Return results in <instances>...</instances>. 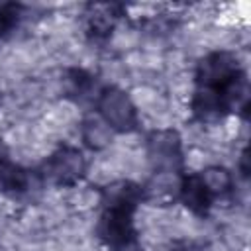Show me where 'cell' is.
<instances>
[{"instance_id":"cell-1","label":"cell","mask_w":251,"mask_h":251,"mask_svg":"<svg viewBox=\"0 0 251 251\" xmlns=\"http://www.w3.org/2000/svg\"><path fill=\"white\" fill-rule=\"evenodd\" d=\"M100 114L112 129L127 131L135 124V106L131 98L120 88H106L100 94Z\"/></svg>"},{"instance_id":"cell-2","label":"cell","mask_w":251,"mask_h":251,"mask_svg":"<svg viewBox=\"0 0 251 251\" xmlns=\"http://www.w3.org/2000/svg\"><path fill=\"white\" fill-rule=\"evenodd\" d=\"M98 233H100V239L108 247H116V249L126 247L131 241V235H133L131 208L108 206V210L100 218Z\"/></svg>"},{"instance_id":"cell-3","label":"cell","mask_w":251,"mask_h":251,"mask_svg":"<svg viewBox=\"0 0 251 251\" xmlns=\"http://www.w3.org/2000/svg\"><path fill=\"white\" fill-rule=\"evenodd\" d=\"M84 173V157L78 149L63 147L49 155L45 163V175L57 184H71Z\"/></svg>"},{"instance_id":"cell-4","label":"cell","mask_w":251,"mask_h":251,"mask_svg":"<svg viewBox=\"0 0 251 251\" xmlns=\"http://www.w3.org/2000/svg\"><path fill=\"white\" fill-rule=\"evenodd\" d=\"M178 147H180V139L176 137V133H173L171 129H157L149 137L147 159L153 161L157 167L171 171L175 161L178 159Z\"/></svg>"},{"instance_id":"cell-5","label":"cell","mask_w":251,"mask_h":251,"mask_svg":"<svg viewBox=\"0 0 251 251\" xmlns=\"http://www.w3.org/2000/svg\"><path fill=\"white\" fill-rule=\"evenodd\" d=\"M180 192H182V200L186 204V208L194 214H204L210 206V192L204 186L200 176H190L188 180L180 182Z\"/></svg>"},{"instance_id":"cell-6","label":"cell","mask_w":251,"mask_h":251,"mask_svg":"<svg viewBox=\"0 0 251 251\" xmlns=\"http://www.w3.org/2000/svg\"><path fill=\"white\" fill-rule=\"evenodd\" d=\"M82 139L92 147V149H104L112 143L114 139V129L98 118H88L82 124Z\"/></svg>"},{"instance_id":"cell-7","label":"cell","mask_w":251,"mask_h":251,"mask_svg":"<svg viewBox=\"0 0 251 251\" xmlns=\"http://www.w3.org/2000/svg\"><path fill=\"white\" fill-rule=\"evenodd\" d=\"M27 186V176L22 169L0 161V192H22Z\"/></svg>"},{"instance_id":"cell-8","label":"cell","mask_w":251,"mask_h":251,"mask_svg":"<svg viewBox=\"0 0 251 251\" xmlns=\"http://www.w3.org/2000/svg\"><path fill=\"white\" fill-rule=\"evenodd\" d=\"M114 12L110 6H94L88 14V27L94 35H110L114 31Z\"/></svg>"},{"instance_id":"cell-9","label":"cell","mask_w":251,"mask_h":251,"mask_svg":"<svg viewBox=\"0 0 251 251\" xmlns=\"http://www.w3.org/2000/svg\"><path fill=\"white\" fill-rule=\"evenodd\" d=\"M200 178H202V182L210 194H222L231 186V176L222 167H208Z\"/></svg>"},{"instance_id":"cell-10","label":"cell","mask_w":251,"mask_h":251,"mask_svg":"<svg viewBox=\"0 0 251 251\" xmlns=\"http://www.w3.org/2000/svg\"><path fill=\"white\" fill-rule=\"evenodd\" d=\"M16 20H18V8H14V6H2L0 8V37L14 25Z\"/></svg>"},{"instance_id":"cell-11","label":"cell","mask_w":251,"mask_h":251,"mask_svg":"<svg viewBox=\"0 0 251 251\" xmlns=\"http://www.w3.org/2000/svg\"><path fill=\"white\" fill-rule=\"evenodd\" d=\"M0 153H2V139H0Z\"/></svg>"}]
</instances>
